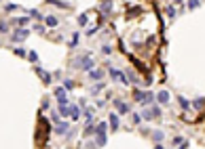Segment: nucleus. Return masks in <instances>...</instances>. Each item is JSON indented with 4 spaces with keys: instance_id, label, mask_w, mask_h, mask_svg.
<instances>
[{
    "instance_id": "c85d7f7f",
    "label": "nucleus",
    "mask_w": 205,
    "mask_h": 149,
    "mask_svg": "<svg viewBox=\"0 0 205 149\" xmlns=\"http://www.w3.org/2000/svg\"><path fill=\"white\" fill-rule=\"evenodd\" d=\"M74 86V82L72 80H66V84H63V88H72Z\"/></svg>"
},
{
    "instance_id": "4468645a",
    "label": "nucleus",
    "mask_w": 205,
    "mask_h": 149,
    "mask_svg": "<svg viewBox=\"0 0 205 149\" xmlns=\"http://www.w3.org/2000/svg\"><path fill=\"white\" fill-rule=\"evenodd\" d=\"M51 4H55V7H61V9H70V4H66V2H59V0H49Z\"/></svg>"
},
{
    "instance_id": "39448f33",
    "label": "nucleus",
    "mask_w": 205,
    "mask_h": 149,
    "mask_svg": "<svg viewBox=\"0 0 205 149\" xmlns=\"http://www.w3.org/2000/svg\"><path fill=\"white\" fill-rule=\"evenodd\" d=\"M26 38H28V30H17L13 34V40L15 42H21V40H26Z\"/></svg>"
},
{
    "instance_id": "c756f323",
    "label": "nucleus",
    "mask_w": 205,
    "mask_h": 149,
    "mask_svg": "<svg viewBox=\"0 0 205 149\" xmlns=\"http://www.w3.org/2000/svg\"><path fill=\"white\" fill-rule=\"evenodd\" d=\"M167 15H169V17H176V11H173V7H169V9H167Z\"/></svg>"
},
{
    "instance_id": "aec40b11",
    "label": "nucleus",
    "mask_w": 205,
    "mask_h": 149,
    "mask_svg": "<svg viewBox=\"0 0 205 149\" xmlns=\"http://www.w3.org/2000/svg\"><path fill=\"white\" fill-rule=\"evenodd\" d=\"M180 103H182V107H184V109H188V107H190V103L186 101V99H184V97H180Z\"/></svg>"
},
{
    "instance_id": "f3484780",
    "label": "nucleus",
    "mask_w": 205,
    "mask_h": 149,
    "mask_svg": "<svg viewBox=\"0 0 205 149\" xmlns=\"http://www.w3.org/2000/svg\"><path fill=\"white\" fill-rule=\"evenodd\" d=\"M59 113L61 116H68V113H70V107H68V105H59Z\"/></svg>"
},
{
    "instance_id": "f257e3e1",
    "label": "nucleus",
    "mask_w": 205,
    "mask_h": 149,
    "mask_svg": "<svg viewBox=\"0 0 205 149\" xmlns=\"http://www.w3.org/2000/svg\"><path fill=\"white\" fill-rule=\"evenodd\" d=\"M133 97H135V101H138V103H152L154 101V94L152 92H146V90H135Z\"/></svg>"
},
{
    "instance_id": "2eb2a0df",
    "label": "nucleus",
    "mask_w": 205,
    "mask_h": 149,
    "mask_svg": "<svg viewBox=\"0 0 205 149\" xmlns=\"http://www.w3.org/2000/svg\"><path fill=\"white\" fill-rule=\"evenodd\" d=\"M70 116H72V120H76V118L80 116V111H78V107H70Z\"/></svg>"
},
{
    "instance_id": "473e14b6",
    "label": "nucleus",
    "mask_w": 205,
    "mask_h": 149,
    "mask_svg": "<svg viewBox=\"0 0 205 149\" xmlns=\"http://www.w3.org/2000/svg\"><path fill=\"white\" fill-rule=\"evenodd\" d=\"M100 90H102V84H97V86L93 88V94H100Z\"/></svg>"
},
{
    "instance_id": "ddd939ff",
    "label": "nucleus",
    "mask_w": 205,
    "mask_h": 149,
    "mask_svg": "<svg viewBox=\"0 0 205 149\" xmlns=\"http://www.w3.org/2000/svg\"><path fill=\"white\" fill-rule=\"evenodd\" d=\"M66 130H68V124H66V122H59V124H57V128H55V132H59V134H63Z\"/></svg>"
},
{
    "instance_id": "2f4dec72",
    "label": "nucleus",
    "mask_w": 205,
    "mask_h": 149,
    "mask_svg": "<svg viewBox=\"0 0 205 149\" xmlns=\"http://www.w3.org/2000/svg\"><path fill=\"white\" fill-rule=\"evenodd\" d=\"M30 15H32V17H36V19H40V13H38V11H30Z\"/></svg>"
},
{
    "instance_id": "9d476101",
    "label": "nucleus",
    "mask_w": 205,
    "mask_h": 149,
    "mask_svg": "<svg viewBox=\"0 0 205 149\" xmlns=\"http://www.w3.org/2000/svg\"><path fill=\"white\" fill-rule=\"evenodd\" d=\"M44 21H47V25H49V28H57V23H59V21H57V17H51V15L44 19Z\"/></svg>"
},
{
    "instance_id": "6ab92c4d",
    "label": "nucleus",
    "mask_w": 205,
    "mask_h": 149,
    "mask_svg": "<svg viewBox=\"0 0 205 149\" xmlns=\"http://www.w3.org/2000/svg\"><path fill=\"white\" fill-rule=\"evenodd\" d=\"M87 15H78V23H80V25H87Z\"/></svg>"
},
{
    "instance_id": "6e6552de",
    "label": "nucleus",
    "mask_w": 205,
    "mask_h": 149,
    "mask_svg": "<svg viewBox=\"0 0 205 149\" xmlns=\"http://www.w3.org/2000/svg\"><path fill=\"white\" fill-rule=\"evenodd\" d=\"M110 128H112V130H117V128H119V116H117V113H112V116H110Z\"/></svg>"
},
{
    "instance_id": "412c9836",
    "label": "nucleus",
    "mask_w": 205,
    "mask_h": 149,
    "mask_svg": "<svg viewBox=\"0 0 205 149\" xmlns=\"http://www.w3.org/2000/svg\"><path fill=\"white\" fill-rule=\"evenodd\" d=\"M28 57H30V61H38V53H36V51L28 53Z\"/></svg>"
},
{
    "instance_id": "1a4fd4ad",
    "label": "nucleus",
    "mask_w": 205,
    "mask_h": 149,
    "mask_svg": "<svg viewBox=\"0 0 205 149\" xmlns=\"http://www.w3.org/2000/svg\"><path fill=\"white\" fill-rule=\"evenodd\" d=\"M80 67H83V69H93V61H91L89 57H87V59L83 57V61H80Z\"/></svg>"
},
{
    "instance_id": "f8f14e48",
    "label": "nucleus",
    "mask_w": 205,
    "mask_h": 149,
    "mask_svg": "<svg viewBox=\"0 0 205 149\" xmlns=\"http://www.w3.org/2000/svg\"><path fill=\"white\" fill-rule=\"evenodd\" d=\"M100 11H102V13H106V15H108V13H110V11H112V2H110V0H106V2H104V4H102V9H100Z\"/></svg>"
},
{
    "instance_id": "cd10ccee",
    "label": "nucleus",
    "mask_w": 205,
    "mask_h": 149,
    "mask_svg": "<svg viewBox=\"0 0 205 149\" xmlns=\"http://www.w3.org/2000/svg\"><path fill=\"white\" fill-rule=\"evenodd\" d=\"M15 23H19V25H26V23H28V19H26V17H21V19H17Z\"/></svg>"
},
{
    "instance_id": "b1692460",
    "label": "nucleus",
    "mask_w": 205,
    "mask_h": 149,
    "mask_svg": "<svg viewBox=\"0 0 205 149\" xmlns=\"http://www.w3.org/2000/svg\"><path fill=\"white\" fill-rule=\"evenodd\" d=\"M76 44H78V34H74V36H72V42H70V46H76Z\"/></svg>"
},
{
    "instance_id": "7c9ffc66",
    "label": "nucleus",
    "mask_w": 205,
    "mask_h": 149,
    "mask_svg": "<svg viewBox=\"0 0 205 149\" xmlns=\"http://www.w3.org/2000/svg\"><path fill=\"white\" fill-rule=\"evenodd\" d=\"M15 9H17V7H15V4H9V7H7V9H4V11H9V13H13V11H15Z\"/></svg>"
},
{
    "instance_id": "f03ea898",
    "label": "nucleus",
    "mask_w": 205,
    "mask_h": 149,
    "mask_svg": "<svg viewBox=\"0 0 205 149\" xmlns=\"http://www.w3.org/2000/svg\"><path fill=\"white\" fill-rule=\"evenodd\" d=\"M106 143V122L97 124V145H104Z\"/></svg>"
},
{
    "instance_id": "dca6fc26",
    "label": "nucleus",
    "mask_w": 205,
    "mask_h": 149,
    "mask_svg": "<svg viewBox=\"0 0 205 149\" xmlns=\"http://www.w3.org/2000/svg\"><path fill=\"white\" fill-rule=\"evenodd\" d=\"M152 139H154V141H163V132H161V130H154V132H152Z\"/></svg>"
},
{
    "instance_id": "0eeeda50",
    "label": "nucleus",
    "mask_w": 205,
    "mask_h": 149,
    "mask_svg": "<svg viewBox=\"0 0 205 149\" xmlns=\"http://www.w3.org/2000/svg\"><path fill=\"white\" fill-rule=\"evenodd\" d=\"M159 101H161L163 105H167V103L171 101V97H169V92H167V90H161V92H159Z\"/></svg>"
},
{
    "instance_id": "bb28decb",
    "label": "nucleus",
    "mask_w": 205,
    "mask_h": 149,
    "mask_svg": "<svg viewBox=\"0 0 205 149\" xmlns=\"http://www.w3.org/2000/svg\"><path fill=\"white\" fill-rule=\"evenodd\" d=\"M0 32H9V25H7V23H2V21H0Z\"/></svg>"
},
{
    "instance_id": "20e7f679",
    "label": "nucleus",
    "mask_w": 205,
    "mask_h": 149,
    "mask_svg": "<svg viewBox=\"0 0 205 149\" xmlns=\"http://www.w3.org/2000/svg\"><path fill=\"white\" fill-rule=\"evenodd\" d=\"M110 76L114 78V80H121L123 84H127V78L123 76V71H119V69H114V67H110Z\"/></svg>"
},
{
    "instance_id": "423d86ee",
    "label": "nucleus",
    "mask_w": 205,
    "mask_h": 149,
    "mask_svg": "<svg viewBox=\"0 0 205 149\" xmlns=\"http://www.w3.org/2000/svg\"><path fill=\"white\" fill-rule=\"evenodd\" d=\"M114 105H117V111H119V113H127V111H129V105H127L125 101H119V99H117Z\"/></svg>"
},
{
    "instance_id": "a878e982",
    "label": "nucleus",
    "mask_w": 205,
    "mask_h": 149,
    "mask_svg": "<svg viewBox=\"0 0 205 149\" xmlns=\"http://www.w3.org/2000/svg\"><path fill=\"white\" fill-rule=\"evenodd\" d=\"M15 53H17L19 57H26V51H24V48H15Z\"/></svg>"
},
{
    "instance_id": "4be33fe9",
    "label": "nucleus",
    "mask_w": 205,
    "mask_h": 149,
    "mask_svg": "<svg viewBox=\"0 0 205 149\" xmlns=\"http://www.w3.org/2000/svg\"><path fill=\"white\" fill-rule=\"evenodd\" d=\"M188 7H190V9H199V0H190Z\"/></svg>"
},
{
    "instance_id": "7ed1b4c3",
    "label": "nucleus",
    "mask_w": 205,
    "mask_h": 149,
    "mask_svg": "<svg viewBox=\"0 0 205 149\" xmlns=\"http://www.w3.org/2000/svg\"><path fill=\"white\" fill-rule=\"evenodd\" d=\"M156 116H161V109H159V107H152V109H146V111L142 113V118H146V120H152V118H156Z\"/></svg>"
},
{
    "instance_id": "5701e85b",
    "label": "nucleus",
    "mask_w": 205,
    "mask_h": 149,
    "mask_svg": "<svg viewBox=\"0 0 205 149\" xmlns=\"http://www.w3.org/2000/svg\"><path fill=\"white\" fill-rule=\"evenodd\" d=\"M203 107V99H197V101H195V109H201Z\"/></svg>"
},
{
    "instance_id": "9b49d317",
    "label": "nucleus",
    "mask_w": 205,
    "mask_h": 149,
    "mask_svg": "<svg viewBox=\"0 0 205 149\" xmlns=\"http://www.w3.org/2000/svg\"><path fill=\"white\" fill-rule=\"evenodd\" d=\"M102 76H104V73L97 71V69H91V73H89V78H91V80H102Z\"/></svg>"
},
{
    "instance_id": "393cba45",
    "label": "nucleus",
    "mask_w": 205,
    "mask_h": 149,
    "mask_svg": "<svg viewBox=\"0 0 205 149\" xmlns=\"http://www.w3.org/2000/svg\"><path fill=\"white\" fill-rule=\"evenodd\" d=\"M142 122V116H138V113H133V124H140Z\"/></svg>"
},
{
    "instance_id": "a211bd4d",
    "label": "nucleus",
    "mask_w": 205,
    "mask_h": 149,
    "mask_svg": "<svg viewBox=\"0 0 205 149\" xmlns=\"http://www.w3.org/2000/svg\"><path fill=\"white\" fill-rule=\"evenodd\" d=\"M36 71L42 76V80H44V82H51V78H49V73H47V71H42V69H36Z\"/></svg>"
}]
</instances>
